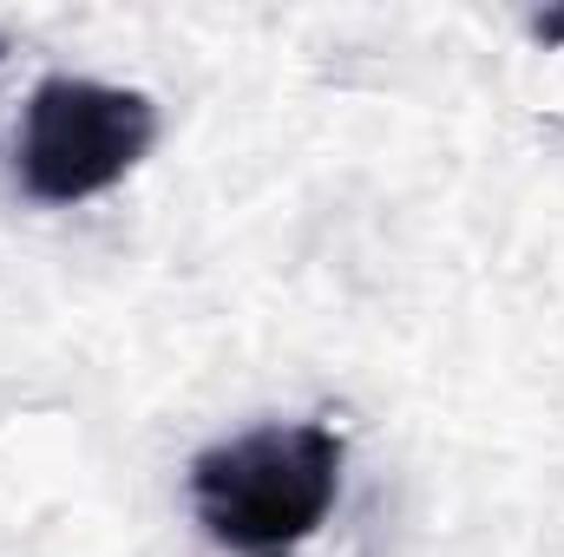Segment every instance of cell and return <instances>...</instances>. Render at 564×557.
<instances>
[{"label": "cell", "instance_id": "1", "mask_svg": "<svg viewBox=\"0 0 564 557\" xmlns=\"http://www.w3.org/2000/svg\"><path fill=\"white\" fill-rule=\"evenodd\" d=\"M341 499V439L322 419H270L191 459V512L230 557H295Z\"/></svg>", "mask_w": 564, "mask_h": 557}, {"label": "cell", "instance_id": "2", "mask_svg": "<svg viewBox=\"0 0 564 557\" xmlns=\"http://www.w3.org/2000/svg\"><path fill=\"white\" fill-rule=\"evenodd\" d=\"M158 144V106L139 86L40 79L20 119V190L33 204H86L126 184Z\"/></svg>", "mask_w": 564, "mask_h": 557}]
</instances>
